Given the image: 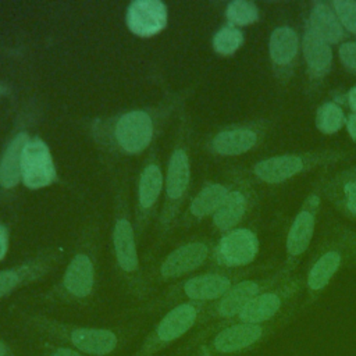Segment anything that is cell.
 Here are the masks:
<instances>
[{"mask_svg":"<svg viewBox=\"0 0 356 356\" xmlns=\"http://www.w3.org/2000/svg\"><path fill=\"white\" fill-rule=\"evenodd\" d=\"M25 321L31 330L56 345L67 346L86 356H111L122 346L121 334L111 328L74 325L40 314L26 316Z\"/></svg>","mask_w":356,"mask_h":356,"instance_id":"1","label":"cell"},{"mask_svg":"<svg viewBox=\"0 0 356 356\" xmlns=\"http://www.w3.org/2000/svg\"><path fill=\"white\" fill-rule=\"evenodd\" d=\"M292 316L282 317L280 320L256 324L231 320L221 325L209 341L200 346V350L213 355H231L239 356L245 352L253 350L268 341L280 328L291 321Z\"/></svg>","mask_w":356,"mask_h":356,"instance_id":"2","label":"cell"},{"mask_svg":"<svg viewBox=\"0 0 356 356\" xmlns=\"http://www.w3.org/2000/svg\"><path fill=\"white\" fill-rule=\"evenodd\" d=\"M203 303L181 302L170 309L143 338L132 356H156L186 335L200 320Z\"/></svg>","mask_w":356,"mask_h":356,"instance_id":"3","label":"cell"},{"mask_svg":"<svg viewBox=\"0 0 356 356\" xmlns=\"http://www.w3.org/2000/svg\"><path fill=\"white\" fill-rule=\"evenodd\" d=\"M300 288L302 282L299 280L286 277L273 288L257 295L235 320L264 324L292 316Z\"/></svg>","mask_w":356,"mask_h":356,"instance_id":"4","label":"cell"},{"mask_svg":"<svg viewBox=\"0 0 356 356\" xmlns=\"http://www.w3.org/2000/svg\"><path fill=\"white\" fill-rule=\"evenodd\" d=\"M289 277V271L281 268L278 273L268 275L267 278L257 280H241L235 282L227 293H224L218 300H216L210 307L203 310L200 320H235L239 313L261 292L273 288L281 280Z\"/></svg>","mask_w":356,"mask_h":356,"instance_id":"5","label":"cell"},{"mask_svg":"<svg viewBox=\"0 0 356 356\" xmlns=\"http://www.w3.org/2000/svg\"><path fill=\"white\" fill-rule=\"evenodd\" d=\"M335 156L337 153L334 152L278 154L257 161L253 165V172L266 184H281L314 165L335 159Z\"/></svg>","mask_w":356,"mask_h":356,"instance_id":"6","label":"cell"},{"mask_svg":"<svg viewBox=\"0 0 356 356\" xmlns=\"http://www.w3.org/2000/svg\"><path fill=\"white\" fill-rule=\"evenodd\" d=\"M96 284V268L92 257L85 253H76L68 263L60 284L56 288V295L67 302L82 303L88 300Z\"/></svg>","mask_w":356,"mask_h":356,"instance_id":"7","label":"cell"},{"mask_svg":"<svg viewBox=\"0 0 356 356\" xmlns=\"http://www.w3.org/2000/svg\"><path fill=\"white\" fill-rule=\"evenodd\" d=\"M320 206V197L317 193H310L303 202L300 210L293 218L285 241L286 250V266L284 267L291 273L298 259L307 250L313 239L317 211Z\"/></svg>","mask_w":356,"mask_h":356,"instance_id":"8","label":"cell"},{"mask_svg":"<svg viewBox=\"0 0 356 356\" xmlns=\"http://www.w3.org/2000/svg\"><path fill=\"white\" fill-rule=\"evenodd\" d=\"M243 273H203L195 277L185 280L182 284L177 286L174 291V296L185 298L186 302H216L224 293L229 291V288L241 281Z\"/></svg>","mask_w":356,"mask_h":356,"instance_id":"9","label":"cell"},{"mask_svg":"<svg viewBox=\"0 0 356 356\" xmlns=\"http://www.w3.org/2000/svg\"><path fill=\"white\" fill-rule=\"evenodd\" d=\"M21 178L31 189L47 186L56 178V168L47 145L35 138L29 139L22 152Z\"/></svg>","mask_w":356,"mask_h":356,"instance_id":"10","label":"cell"},{"mask_svg":"<svg viewBox=\"0 0 356 356\" xmlns=\"http://www.w3.org/2000/svg\"><path fill=\"white\" fill-rule=\"evenodd\" d=\"M259 253L257 235L248 228H236L225 234L217 246V261L228 268L250 264Z\"/></svg>","mask_w":356,"mask_h":356,"instance_id":"11","label":"cell"},{"mask_svg":"<svg viewBox=\"0 0 356 356\" xmlns=\"http://www.w3.org/2000/svg\"><path fill=\"white\" fill-rule=\"evenodd\" d=\"M343 259V249L337 245L323 249L313 257L305 278L306 303H313L321 295L339 271Z\"/></svg>","mask_w":356,"mask_h":356,"instance_id":"12","label":"cell"},{"mask_svg":"<svg viewBox=\"0 0 356 356\" xmlns=\"http://www.w3.org/2000/svg\"><path fill=\"white\" fill-rule=\"evenodd\" d=\"M56 259L57 256L53 253L42 254L18 266L0 270V300L14 291L44 277L51 270Z\"/></svg>","mask_w":356,"mask_h":356,"instance_id":"13","label":"cell"},{"mask_svg":"<svg viewBox=\"0 0 356 356\" xmlns=\"http://www.w3.org/2000/svg\"><path fill=\"white\" fill-rule=\"evenodd\" d=\"M153 124L145 111H129L124 114L115 127L118 145L128 153L142 152L152 140Z\"/></svg>","mask_w":356,"mask_h":356,"instance_id":"14","label":"cell"},{"mask_svg":"<svg viewBox=\"0 0 356 356\" xmlns=\"http://www.w3.org/2000/svg\"><path fill=\"white\" fill-rule=\"evenodd\" d=\"M167 22V8L159 0H135L127 10V25L138 36H153Z\"/></svg>","mask_w":356,"mask_h":356,"instance_id":"15","label":"cell"},{"mask_svg":"<svg viewBox=\"0 0 356 356\" xmlns=\"http://www.w3.org/2000/svg\"><path fill=\"white\" fill-rule=\"evenodd\" d=\"M209 257V248L203 242H191L172 250L160 264L159 273L163 280L179 278L195 271Z\"/></svg>","mask_w":356,"mask_h":356,"instance_id":"16","label":"cell"},{"mask_svg":"<svg viewBox=\"0 0 356 356\" xmlns=\"http://www.w3.org/2000/svg\"><path fill=\"white\" fill-rule=\"evenodd\" d=\"M113 243H114L115 260L120 270L128 277L135 275L139 268V260H138L134 231L128 220L122 218L117 221L114 234H113Z\"/></svg>","mask_w":356,"mask_h":356,"instance_id":"17","label":"cell"},{"mask_svg":"<svg viewBox=\"0 0 356 356\" xmlns=\"http://www.w3.org/2000/svg\"><path fill=\"white\" fill-rule=\"evenodd\" d=\"M257 140L259 132L254 128H231L217 134L211 142V147L222 156H238L254 147Z\"/></svg>","mask_w":356,"mask_h":356,"instance_id":"18","label":"cell"},{"mask_svg":"<svg viewBox=\"0 0 356 356\" xmlns=\"http://www.w3.org/2000/svg\"><path fill=\"white\" fill-rule=\"evenodd\" d=\"M302 50L310 75L317 79L325 76L332 63L331 46L306 29L302 39Z\"/></svg>","mask_w":356,"mask_h":356,"instance_id":"19","label":"cell"},{"mask_svg":"<svg viewBox=\"0 0 356 356\" xmlns=\"http://www.w3.org/2000/svg\"><path fill=\"white\" fill-rule=\"evenodd\" d=\"M307 29L328 44L338 43L343 36V26L334 10L325 3H314L309 15Z\"/></svg>","mask_w":356,"mask_h":356,"instance_id":"20","label":"cell"},{"mask_svg":"<svg viewBox=\"0 0 356 356\" xmlns=\"http://www.w3.org/2000/svg\"><path fill=\"white\" fill-rule=\"evenodd\" d=\"M299 50V38L289 26L275 28L268 40V54L275 67H288Z\"/></svg>","mask_w":356,"mask_h":356,"instance_id":"21","label":"cell"},{"mask_svg":"<svg viewBox=\"0 0 356 356\" xmlns=\"http://www.w3.org/2000/svg\"><path fill=\"white\" fill-rule=\"evenodd\" d=\"M26 134H18L7 146L0 161V184L4 188H13L21 178V160L25 145L28 143Z\"/></svg>","mask_w":356,"mask_h":356,"instance_id":"22","label":"cell"},{"mask_svg":"<svg viewBox=\"0 0 356 356\" xmlns=\"http://www.w3.org/2000/svg\"><path fill=\"white\" fill-rule=\"evenodd\" d=\"M248 209V196L241 189L228 192L220 209L213 214L214 225L221 231H229L245 216Z\"/></svg>","mask_w":356,"mask_h":356,"instance_id":"23","label":"cell"},{"mask_svg":"<svg viewBox=\"0 0 356 356\" xmlns=\"http://www.w3.org/2000/svg\"><path fill=\"white\" fill-rule=\"evenodd\" d=\"M338 207L356 220V167L338 175L328 188Z\"/></svg>","mask_w":356,"mask_h":356,"instance_id":"24","label":"cell"},{"mask_svg":"<svg viewBox=\"0 0 356 356\" xmlns=\"http://www.w3.org/2000/svg\"><path fill=\"white\" fill-rule=\"evenodd\" d=\"M189 182V161L185 150L178 149L172 153L167 171V193L171 200L179 199Z\"/></svg>","mask_w":356,"mask_h":356,"instance_id":"25","label":"cell"},{"mask_svg":"<svg viewBox=\"0 0 356 356\" xmlns=\"http://www.w3.org/2000/svg\"><path fill=\"white\" fill-rule=\"evenodd\" d=\"M227 186L221 184H210L204 186L192 200L191 213L195 217H204L209 214H214L228 195Z\"/></svg>","mask_w":356,"mask_h":356,"instance_id":"26","label":"cell"},{"mask_svg":"<svg viewBox=\"0 0 356 356\" xmlns=\"http://www.w3.org/2000/svg\"><path fill=\"white\" fill-rule=\"evenodd\" d=\"M163 186V177L161 171L159 170L157 165L152 164L147 165L139 181V203L143 209H149L154 204L157 200Z\"/></svg>","mask_w":356,"mask_h":356,"instance_id":"27","label":"cell"},{"mask_svg":"<svg viewBox=\"0 0 356 356\" xmlns=\"http://www.w3.org/2000/svg\"><path fill=\"white\" fill-rule=\"evenodd\" d=\"M346 124L342 108L334 102L323 103L316 113V127L325 135L338 132Z\"/></svg>","mask_w":356,"mask_h":356,"instance_id":"28","label":"cell"},{"mask_svg":"<svg viewBox=\"0 0 356 356\" xmlns=\"http://www.w3.org/2000/svg\"><path fill=\"white\" fill-rule=\"evenodd\" d=\"M227 19L234 25L245 26L259 19V8L254 3L248 0H234L227 6Z\"/></svg>","mask_w":356,"mask_h":356,"instance_id":"29","label":"cell"},{"mask_svg":"<svg viewBox=\"0 0 356 356\" xmlns=\"http://www.w3.org/2000/svg\"><path fill=\"white\" fill-rule=\"evenodd\" d=\"M242 43H243L242 32L232 25L221 28L220 31H217V33L213 38L214 50L222 56H229L235 53Z\"/></svg>","mask_w":356,"mask_h":356,"instance_id":"30","label":"cell"},{"mask_svg":"<svg viewBox=\"0 0 356 356\" xmlns=\"http://www.w3.org/2000/svg\"><path fill=\"white\" fill-rule=\"evenodd\" d=\"M332 8L341 25L356 35V1L353 0H334Z\"/></svg>","mask_w":356,"mask_h":356,"instance_id":"31","label":"cell"},{"mask_svg":"<svg viewBox=\"0 0 356 356\" xmlns=\"http://www.w3.org/2000/svg\"><path fill=\"white\" fill-rule=\"evenodd\" d=\"M339 58L342 64L356 72V42H345L339 46Z\"/></svg>","mask_w":356,"mask_h":356,"instance_id":"32","label":"cell"},{"mask_svg":"<svg viewBox=\"0 0 356 356\" xmlns=\"http://www.w3.org/2000/svg\"><path fill=\"white\" fill-rule=\"evenodd\" d=\"M43 356H86L81 352H76L74 349H70L67 346L61 345H53V343H46L43 346Z\"/></svg>","mask_w":356,"mask_h":356,"instance_id":"33","label":"cell"},{"mask_svg":"<svg viewBox=\"0 0 356 356\" xmlns=\"http://www.w3.org/2000/svg\"><path fill=\"white\" fill-rule=\"evenodd\" d=\"M8 250V234L4 225L0 224V261L4 259Z\"/></svg>","mask_w":356,"mask_h":356,"instance_id":"34","label":"cell"},{"mask_svg":"<svg viewBox=\"0 0 356 356\" xmlns=\"http://www.w3.org/2000/svg\"><path fill=\"white\" fill-rule=\"evenodd\" d=\"M346 129L352 140L356 143V114L355 113L350 114L349 118L346 120Z\"/></svg>","mask_w":356,"mask_h":356,"instance_id":"35","label":"cell"},{"mask_svg":"<svg viewBox=\"0 0 356 356\" xmlns=\"http://www.w3.org/2000/svg\"><path fill=\"white\" fill-rule=\"evenodd\" d=\"M0 356H15L14 349L8 342H6L3 338H0Z\"/></svg>","mask_w":356,"mask_h":356,"instance_id":"36","label":"cell"},{"mask_svg":"<svg viewBox=\"0 0 356 356\" xmlns=\"http://www.w3.org/2000/svg\"><path fill=\"white\" fill-rule=\"evenodd\" d=\"M348 100H349V106L353 110V113L356 114V86H353L349 93H348Z\"/></svg>","mask_w":356,"mask_h":356,"instance_id":"37","label":"cell"},{"mask_svg":"<svg viewBox=\"0 0 356 356\" xmlns=\"http://www.w3.org/2000/svg\"><path fill=\"white\" fill-rule=\"evenodd\" d=\"M199 356H231V355H213V353H207L204 350H199Z\"/></svg>","mask_w":356,"mask_h":356,"instance_id":"38","label":"cell"}]
</instances>
